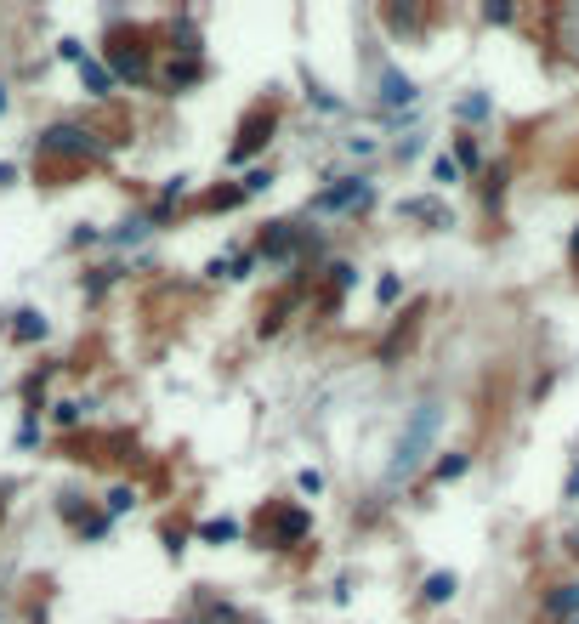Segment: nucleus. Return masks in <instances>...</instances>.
Returning a JSON list of instances; mask_svg holds the SVG:
<instances>
[{
  "mask_svg": "<svg viewBox=\"0 0 579 624\" xmlns=\"http://www.w3.org/2000/svg\"><path fill=\"white\" fill-rule=\"evenodd\" d=\"M438 420H443L438 403H421V409L409 415L404 437H398V449H392V466H386V483H409V477L426 466V454L438 443Z\"/></svg>",
  "mask_w": 579,
  "mask_h": 624,
  "instance_id": "obj_1",
  "label": "nucleus"
},
{
  "mask_svg": "<svg viewBox=\"0 0 579 624\" xmlns=\"http://www.w3.org/2000/svg\"><path fill=\"white\" fill-rule=\"evenodd\" d=\"M375 205V188H369L364 176H335V188H324L313 199L318 216H330V210H369Z\"/></svg>",
  "mask_w": 579,
  "mask_h": 624,
  "instance_id": "obj_2",
  "label": "nucleus"
},
{
  "mask_svg": "<svg viewBox=\"0 0 579 624\" xmlns=\"http://www.w3.org/2000/svg\"><path fill=\"white\" fill-rule=\"evenodd\" d=\"M40 148H46V154H80V159H91V154H103V142L91 137L86 125H52V131H46V137H40Z\"/></svg>",
  "mask_w": 579,
  "mask_h": 624,
  "instance_id": "obj_3",
  "label": "nucleus"
},
{
  "mask_svg": "<svg viewBox=\"0 0 579 624\" xmlns=\"http://www.w3.org/2000/svg\"><path fill=\"white\" fill-rule=\"evenodd\" d=\"M415 97H421V91H415V80H409V74H398V69L381 74V103L386 108H409Z\"/></svg>",
  "mask_w": 579,
  "mask_h": 624,
  "instance_id": "obj_4",
  "label": "nucleus"
},
{
  "mask_svg": "<svg viewBox=\"0 0 579 624\" xmlns=\"http://www.w3.org/2000/svg\"><path fill=\"white\" fill-rule=\"evenodd\" d=\"M545 613H551V619H574L579 613V585H557L551 596H545Z\"/></svg>",
  "mask_w": 579,
  "mask_h": 624,
  "instance_id": "obj_5",
  "label": "nucleus"
},
{
  "mask_svg": "<svg viewBox=\"0 0 579 624\" xmlns=\"http://www.w3.org/2000/svg\"><path fill=\"white\" fill-rule=\"evenodd\" d=\"M80 80H86V91L91 97H108V91H114V69H103V63H80Z\"/></svg>",
  "mask_w": 579,
  "mask_h": 624,
  "instance_id": "obj_6",
  "label": "nucleus"
},
{
  "mask_svg": "<svg viewBox=\"0 0 579 624\" xmlns=\"http://www.w3.org/2000/svg\"><path fill=\"white\" fill-rule=\"evenodd\" d=\"M267 131H273V120H250L245 125V137H239V148H233V165H239V159H250V154H256V148H262V137H267Z\"/></svg>",
  "mask_w": 579,
  "mask_h": 624,
  "instance_id": "obj_7",
  "label": "nucleus"
},
{
  "mask_svg": "<svg viewBox=\"0 0 579 624\" xmlns=\"http://www.w3.org/2000/svg\"><path fill=\"white\" fill-rule=\"evenodd\" d=\"M114 80H131V86H142V80H148V63H142L137 52H114Z\"/></svg>",
  "mask_w": 579,
  "mask_h": 624,
  "instance_id": "obj_8",
  "label": "nucleus"
},
{
  "mask_svg": "<svg viewBox=\"0 0 579 624\" xmlns=\"http://www.w3.org/2000/svg\"><path fill=\"white\" fill-rule=\"evenodd\" d=\"M301 534H307V511H284V517H279V534H273V539H279V545H296Z\"/></svg>",
  "mask_w": 579,
  "mask_h": 624,
  "instance_id": "obj_9",
  "label": "nucleus"
},
{
  "mask_svg": "<svg viewBox=\"0 0 579 624\" xmlns=\"http://www.w3.org/2000/svg\"><path fill=\"white\" fill-rule=\"evenodd\" d=\"M199 539H211V545H228V539H239V522H233V517H211L205 528H199Z\"/></svg>",
  "mask_w": 579,
  "mask_h": 624,
  "instance_id": "obj_10",
  "label": "nucleus"
},
{
  "mask_svg": "<svg viewBox=\"0 0 579 624\" xmlns=\"http://www.w3.org/2000/svg\"><path fill=\"white\" fill-rule=\"evenodd\" d=\"M199 57H182V63H171V69H165V80H171V86H193V80H199Z\"/></svg>",
  "mask_w": 579,
  "mask_h": 624,
  "instance_id": "obj_11",
  "label": "nucleus"
},
{
  "mask_svg": "<svg viewBox=\"0 0 579 624\" xmlns=\"http://www.w3.org/2000/svg\"><path fill=\"white\" fill-rule=\"evenodd\" d=\"M12 335H18V341H40V335H46V318H40V312H18Z\"/></svg>",
  "mask_w": 579,
  "mask_h": 624,
  "instance_id": "obj_12",
  "label": "nucleus"
},
{
  "mask_svg": "<svg viewBox=\"0 0 579 624\" xmlns=\"http://www.w3.org/2000/svg\"><path fill=\"white\" fill-rule=\"evenodd\" d=\"M455 596V573H432L426 579V602H449Z\"/></svg>",
  "mask_w": 579,
  "mask_h": 624,
  "instance_id": "obj_13",
  "label": "nucleus"
},
{
  "mask_svg": "<svg viewBox=\"0 0 579 624\" xmlns=\"http://www.w3.org/2000/svg\"><path fill=\"white\" fill-rule=\"evenodd\" d=\"M398 210H404V216H426V222H443V210L432 205V199H404Z\"/></svg>",
  "mask_w": 579,
  "mask_h": 624,
  "instance_id": "obj_14",
  "label": "nucleus"
},
{
  "mask_svg": "<svg viewBox=\"0 0 579 624\" xmlns=\"http://www.w3.org/2000/svg\"><path fill=\"white\" fill-rule=\"evenodd\" d=\"M438 477H443V483L466 477V454H443V460H438Z\"/></svg>",
  "mask_w": 579,
  "mask_h": 624,
  "instance_id": "obj_15",
  "label": "nucleus"
},
{
  "mask_svg": "<svg viewBox=\"0 0 579 624\" xmlns=\"http://www.w3.org/2000/svg\"><path fill=\"white\" fill-rule=\"evenodd\" d=\"M131 505H137V494H131V488H114V494H108V517H120Z\"/></svg>",
  "mask_w": 579,
  "mask_h": 624,
  "instance_id": "obj_16",
  "label": "nucleus"
},
{
  "mask_svg": "<svg viewBox=\"0 0 579 624\" xmlns=\"http://www.w3.org/2000/svg\"><path fill=\"white\" fill-rule=\"evenodd\" d=\"M273 188V171H250L245 176V199H256V193H267Z\"/></svg>",
  "mask_w": 579,
  "mask_h": 624,
  "instance_id": "obj_17",
  "label": "nucleus"
},
{
  "mask_svg": "<svg viewBox=\"0 0 579 624\" xmlns=\"http://www.w3.org/2000/svg\"><path fill=\"white\" fill-rule=\"evenodd\" d=\"M375 295H381V301H398V295H404V278H398V273H386L381 284H375Z\"/></svg>",
  "mask_w": 579,
  "mask_h": 624,
  "instance_id": "obj_18",
  "label": "nucleus"
},
{
  "mask_svg": "<svg viewBox=\"0 0 579 624\" xmlns=\"http://www.w3.org/2000/svg\"><path fill=\"white\" fill-rule=\"evenodd\" d=\"M432 182H443V188L460 182V165H455V159H438V165H432Z\"/></svg>",
  "mask_w": 579,
  "mask_h": 624,
  "instance_id": "obj_19",
  "label": "nucleus"
},
{
  "mask_svg": "<svg viewBox=\"0 0 579 624\" xmlns=\"http://www.w3.org/2000/svg\"><path fill=\"white\" fill-rule=\"evenodd\" d=\"M142 233H148V216H131V222H125L120 233H114V239H120V244H131V239H142Z\"/></svg>",
  "mask_w": 579,
  "mask_h": 624,
  "instance_id": "obj_20",
  "label": "nucleus"
},
{
  "mask_svg": "<svg viewBox=\"0 0 579 624\" xmlns=\"http://www.w3.org/2000/svg\"><path fill=\"white\" fill-rule=\"evenodd\" d=\"M460 114H466V120H483V114H489V97H483V91H477V97H466V103H460Z\"/></svg>",
  "mask_w": 579,
  "mask_h": 624,
  "instance_id": "obj_21",
  "label": "nucleus"
},
{
  "mask_svg": "<svg viewBox=\"0 0 579 624\" xmlns=\"http://www.w3.org/2000/svg\"><path fill=\"white\" fill-rule=\"evenodd\" d=\"M330 273H335V284H341V290H352V284H358V267H352V261H335Z\"/></svg>",
  "mask_w": 579,
  "mask_h": 624,
  "instance_id": "obj_22",
  "label": "nucleus"
},
{
  "mask_svg": "<svg viewBox=\"0 0 579 624\" xmlns=\"http://www.w3.org/2000/svg\"><path fill=\"white\" fill-rule=\"evenodd\" d=\"M296 483H301V494H324V477H318L313 466H307V471H296Z\"/></svg>",
  "mask_w": 579,
  "mask_h": 624,
  "instance_id": "obj_23",
  "label": "nucleus"
},
{
  "mask_svg": "<svg viewBox=\"0 0 579 624\" xmlns=\"http://www.w3.org/2000/svg\"><path fill=\"white\" fill-rule=\"evenodd\" d=\"M307 97H313V103L324 108V114H335V108H341V103H335V97H330V91H324V86H313V91H307Z\"/></svg>",
  "mask_w": 579,
  "mask_h": 624,
  "instance_id": "obj_24",
  "label": "nucleus"
},
{
  "mask_svg": "<svg viewBox=\"0 0 579 624\" xmlns=\"http://www.w3.org/2000/svg\"><path fill=\"white\" fill-rule=\"evenodd\" d=\"M57 52L69 57V63H86V46H80V40H63V46H57Z\"/></svg>",
  "mask_w": 579,
  "mask_h": 624,
  "instance_id": "obj_25",
  "label": "nucleus"
},
{
  "mask_svg": "<svg viewBox=\"0 0 579 624\" xmlns=\"http://www.w3.org/2000/svg\"><path fill=\"white\" fill-rule=\"evenodd\" d=\"M80 420V403H57V426H74Z\"/></svg>",
  "mask_w": 579,
  "mask_h": 624,
  "instance_id": "obj_26",
  "label": "nucleus"
},
{
  "mask_svg": "<svg viewBox=\"0 0 579 624\" xmlns=\"http://www.w3.org/2000/svg\"><path fill=\"white\" fill-rule=\"evenodd\" d=\"M568 500H579V466L568 471Z\"/></svg>",
  "mask_w": 579,
  "mask_h": 624,
  "instance_id": "obj_27",
  "label": "nucleus"
},
{
  "mask_svg": "<svg viewBox=\"0 0 579 624\" xmlns=\"http://www.w3.org/2000/svg\"><path fill=\"white\" fill-rule=\"evenodd\" d=\"M568 250H574V256H579V233H574V244H568Z\"/></svg>",
  "mask_w": 579,
  "mask_h": 624,
  "instance_id": "obj_28",
  "label": "nucleus"
},
{
  "mask_svg": "<svg viewBox=\"0 0 579 624\" xmlns=\"http://www.w3.org/2000/svg\"><path fill=\"white\" fill-rule=\"evenodd\" d=\"M0 108H6V91H0Z\"/></svg>",
  "mask_w": 579,
  "mask_h": 624,
  "instance_id": "obj_29",
  "label": "nucleus"
},
{
  "mask_svg": "<svg viewBox=\"0 0 579 624\" xmlns=\"http://www.w3.org/2000/svg\"><path fill=\"white\" fill-rule=\"evenodd\" d=\"M574 551H579V534H574Z\"/></svg>",
  "mask_w": 579,
  "mask_h": 624,
  "instance_id": "obj_30",
  "label": "nucleus"
}]
</instances>
